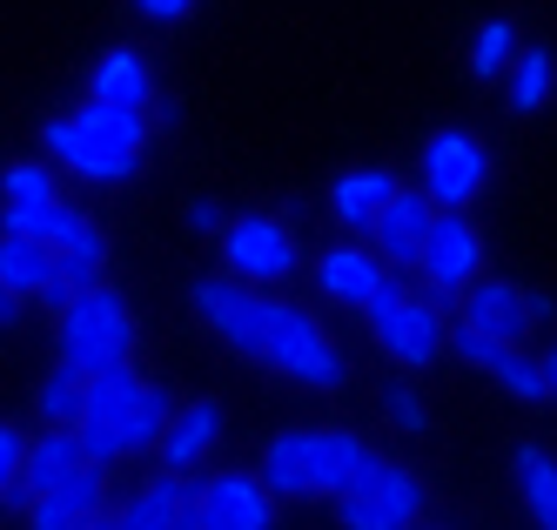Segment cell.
Returning a JSON list of instances; mask_svg holds the SVG:
<instances>
[{
    "instance_id": "cell-1",
    "label": "cell",
    "mask_w": 557,
    "mask_h": 530,
    "mask_svg": "<svg viewBox=\"0 0 557 530\" xmlns=\"http://www.w3.org/2000/svg\"><path fill=\"white\" fill-rule=\"evenodd\" d=\"M175 423V396L162 383H141L135 362L128 370H108V377H88V396H82V423H74V436H82L88 464H128V457H148L162 451V436Z\"/></svg>"
},
{
    "instance_id": "cell-2",
    "label": "cell",
    "mask_w": 557,
    "mask_h": 530,
    "mask_svg": "<svg viewBox=\"0 0 557 530\" xmlns=\"http://www.w3.org/2000/svg\"><path fill=\"white\" fill-rule=\"evenodd\" d=\"M370 443L356 430H283L269 436V451L256 464L269 497H343L349 477L363 470Z\"/></svg>"
},
{
    "instance_id": "cell-3",
    "label": "cell",
    "mask_w": 557,
    "mask_h": 530,
    "mask_svg": "<svg viewBox=\"0 0 557 530\" xmlns=\"http://www.w3.org/2000/svg\"><path fill=\"white\" fill-rule=\"evenodd\" d=\"M135 309L122 303L101 282V289H88V296H74L67 309H61V322H54V349H61V370H74V377H108V370H128L135 362Z\"/></svg>"
},
{
    "instance_id": "cell-4",
    "label": "cell",
    "mask_w": 557,
    "mask_h": 530,
    "mask_svg": "<svg viewBox=\"0 0 557 530\" xmlns=\"http://www.w3.org/2000/svg\"><path fill=\"white\" fill-rule=\"evenodd\" d=\"M363 322H370V336H376V349L396 362V370H430L436 356L450 349V322H444V303L436 296H423V289H410L404 275L389 282V289L363 309Z\"/></svg>"
},
{
    "instance_id": "cell-5",
    "label": "cell",
    "mask_w": 557,
    "mask_h": 530,
    "mask_svg": "<svg viewBox=\"0 0 557 530\" xmlns=\"http://www.w3.org/2000/svg\"><path fill=\"white\" fill-rule=\"evenodd\" d=\"M256 362H262V370H275V377H289V383H302V390H343L349 383L343 349L330 343V330L302 303H275L269 309V336H262V356Z\"/></svg>"
},
{
    "instance_id": "cell-6",
    "label": "cell",
    "mask_w": 557,
    "mask_h": 530,
    "mask_svg": "<svg viewBox=\"0 0 557 530\" xmlns=\"http://www.w3.org/2000/svg\"><path fill=\"white\" fill-rule=\"evenodd\" d=\"M343 530H417L423 523V477L396 457H363V470L349 477V491L336 497Z\"/></svg>"
},
{
    "instance_id": "cell-7",
    "label": "cell",
    "mask_w": 557,
    "mask_h": 530,
    "mask_svg": "<svg viewBox=\"0 0 557 530\" xmlns=\"http://www.w3.org/2000/svg\"><path fill=\"white\" fill-rule=\"evenodd\" d=\"M188 309H195V322H202V330H215L228 349L262 356L275 296H269V289H249V282H235V275H195V282H188Z\"/></svg>"
},
{
    "instance_id": "cell-8",
    "label": "cell",
    "mask_w": 557,
    "mask_h": 530,
    "mask_svg": "<svg viewBox=\"0 0 557 530\" xmlns=\"http://www.w3.org/2000/svg\"><path fill=\"white\" fill-rule=\"evenodd\" d=\"M302 269V256H296V229L283 222V215H235L228 229H222V275H235V282H249V289H269V282H289Z\"/></svg>"
},
{
    "instance_id": "cell-9",
    "label": "cell",
    "mask_w": 557,
    "mask_h": 530,
    "mask_svg": "<svg viewBox=\"0 0 557 530\" xmlns=\"http://www.w3.org/2000/svg\"><path fill=\"white\" fill-rule=\"evenodd\" d=\"M484 182H491V155L470 128H444V135L423 141V182L417 188L436 201V215H463Z\"/></svg>"
},
{
    "instance_id": "cell-10",
    "label": "cell",
    "mask_w": 557,
    "mask_h": 530,
    "mask_svg": "<svg viewBox=\"0 0 557 530\" xmlns=\"http://www.w3.org/2000/svg\"><path fill=\"white\" fill-rule=\"evenodd\" d=\"M417 275H423V296H436L444 309H457V296L484 275V235L470 229V215H436Z\"/></svg>"
},
{
    "instance_id": "cell-11",
    "label": "cell",
    "mask_w": 557,
    "mask_h": 530,
    "mask_svg": "<svg viewBox=\"0 0 557 530\" xmlns=\"http://www.w3.org/2000/svg\"><path fill=\"white\" fill-rule=\"evenodd\" d=\"M430 229H436V201L423 188H396L383 209H376V222H370V249H376V262L389 275H417Z\"/></svg>"
},
{
    "instance_id": "cell-12",
    "label": "cell",
    "mask_w": 557,
    "mask_h": 530,
    "mask_svg": "<svg viewBox=\"0 0 557 530\" xmlns=\"http://www.w3.org/2000/svg\"><path fill=\"white\" fill-rule=\"evenodd\" d=\"M457 330L524 349V336H531V296L517 289V282H504V275H476L470 289L457 296Z\"/></svg>"
},
{
    "instance_id": "cell-13",
    "label": "cell",
    "mask_w": 557,
    "mask_h": 530,
    "mask_svg": "<svg viewBox=\"0 0 557 530\" xmlns=\"http://www.w3.org/2000/svg\"><path fill=\"white\" fill-rule=\"evenodd\" d=\"M195 517H202V530H275V497L262 491L256 470H215L202 477Z\"/></svg>"
},
{
    "instance_id": "cell-14",
    "label": "cell",
    "mask_w": 557,
    "mask_h": 530,
    "mask_svg": "<svg viewBox=\"0 0 557 530\" xmlns=\"http://www.w3.org/2000/svg\"><path fill=\"white\" fill-rule=\"evenodd\" d=\"M389 282L396 275L376 262L370 242H330V249L315 256V289H323L330 303H343V309H370Z\"/></svg>"
},
{
    "instance_id": "cell-15",
    "label": "cell",
    "mask_w": 557,
    "mask_h": 530,
    "mask_svg": "<svg viewBox=\"0 0 557 530\" xmlns=\"http://www.w3.org/2000/svg\"><path fill=\"white\" fill-rule=\"evenodd\" d=\"M41 148L61 161L67 175H82V182H135V175H141V161H128V155L101 148L95 135H82V128H74V114H54V121H48V128H41Z\"/></svg>"
},
{
    "instance_id": "cell-16",
    "label": "cell",
    "mask_w": 557,
    "mask_h": 530,
    "mask_svg": "<svg viewBox=\"0 0 557 530\" xmlns=\"http://www.w3.org/2000/svg\"><path fill=\"white\" fill-rule=\"evenodd\" d=\"M95 517H108V470L88 464L82 477H67L61 491L27 504V530H88Z\"/></svg>"
},
{
    "instance_id": "cell-17",
    "label": "cell",
    "mask_w": 557,
    "mask_h": 530,
    "mask_svg": "<svg viewBox=\"0 0 557 530\" xmlns=\"http://www.w3.org/2000/svg\"><path fill=\"white\" fill-rule=\"evenodd\" d=\"M195 497H202V477H148L108 517H114V530H175Z\"/></svg>"
},
{
    "instance_id": "cell-18",
    "label": "cell",
    "mask_w": 557,
    "mask_h": 530,
    "mask_svg": "<svg viewBox=\"0 0 557 530\" xmlns=\"http://www.w3.org/2000/svg\"><path fill=\"white\" fill-rule=\"evenodd\" d=\"M88 470V451H82V436L74 430H41V436H27V457H21V483H14V497L34 504V497H48L61 491L67 477H82Z\"/></svg>"
},
{
    "instance_id": "cell-19",
    "label": "cell",
    "mask_w": 557,
    "mask_h": 530,
    "mask_svg": "<svg viewBox=\"0 0 557 530\" xmlns=\"http://www.w3.org/2000/svg\"><path fill=\"white\" fill-rule=\"evenodd\" d=\"M88 101L122 108V114H154V74H148V61H141L135 48L101 54L95 74H88Z\"/></svg>"
},
{
    "instance_id": "cell-20",
    "label": "cell",
    "mask_w": 557,
    "mask_h": 530,
    "mask_svg": "<svg viewBox=\"0 0 557 530\" xmlns=\"http://www.w3.org/2000/svg\"><path fill=\"white\" fill-rule=\"evenodd\" d=\"M215 436H222V410H215V403H182L169 436H162V451H154V457H162V477H195L209 464Z\"/></svg>"
},
{
    "instance_id": "cell-21",
    "label": "cell",
    "mask_w": 557,
    "mask_h": 530,
    "mask_svg": "<svg viewBox=\"0 0 557 530\" xmlns=\"http://www.w3.org/2000/svg\"><path fill=\"white\" fill-rule=\"evenodd\" d=\"M404 188L389 169H349V175H336V188H330V209H336V222L349 229V235H370V222H376V209Z\"/></svg>"
},
{
    "instance_id": "cell-22",
    "label": "cell",
    "mask_w": 557,
    "mask_h": 530,
    "mask_svg": "<svg viewBox=\"0 0 557 530\" xmlns=\"http://www.w3.org/2000/svg\"><path fill=\"white\" fill-rule=\"evenodd\" d=\"M0 289H8L14 303L27 296H54V249H41V242H21V235H0Z\"/></svg>"
},
{
    "instance_id": "cell-23",
    "label": "cell",
    "mask_w": 557,
    "mask_h": 530,
    "mask_svg": "<svg viewBox=\"0 0 557 530\" xmlns=\"http://www.w3.org/2000/svg\"><path fill=\"white\" fill-rule=\"evenodd\" d=\"M88 229V215L74 201H41V209H0V235H21V242H41V249H67L74 235Z\"/></svg>"
},
{
    "instance_id": "cell-24",
    "label": "cell",
    "mask_w": 557,
    "mask_h": 530,
    "mask_svg": "<svg viewBox=\"0 0 557 530\" xmlns=\"http://www.w3.org/2000/svg\"><path fill=\"white\" fill-rule=\"evenodd\" d=\"M74 128L95 135V141H101V148H114V155L141 161V155H148V128H154V121H148V114H122V108H101V101H82V108H74Z\"/></svg>"
},
{
    "instance_id": "cell-25",
    "label": "cell",
    "mask_w": 557,
    "mask_h": 530,
    "mask_svg": "<svg viewBox=\"0 0 557 530\" xmlns=\"http://www.w3.org/2000/svg\"><path fill=\"white\" fill-rule=\"evenodd\" d=\"M510 470H517V491H524V510L537 517V530H557V457H544L537 443H517Z\"/></svg>"
},
{
    "instance_id": "cell-26",
    "label": "cell",
    "mask_w": 557,
    "mask_h": 530,
    "mask_svg": "<svg viewBox=\"0 0 557 530\" xmlns=\"http://www.w3.org/2000/svg\"><path fill=\"white\" fill-rule=\"evenodd\" d=\"M0 201L8 209H41V201H67V188L48 161H8L0 169Z\"/></svg>"
},
{
    "instance_id": "cell-27",
    "label": "cell",
    "mask_w": 557,
    "mask_h": 530,
    "mask_svg": "<svg viewBox=\"0 0 557 530\" xmlns=\"http://www.w3.org/2000/svg\"><path fill=\"white\" fill-rule=\"evenodd\" d=\"M550 81H557L550 54L544 48H524V54H517V67H510V108L517 114H537L550 101Z\"/></svg>"
},
{
    "instance_id": "cell-28",
    "label": "cell",
    "mask_w": 557,
    "mask_h": 530,
    "mask_svg": "<svg viewBox=\"0 0 557 530\" xmlns=\"http://www.w3.org/2000/svg\"><path fill=\"white\" fill-rule=\"evenodd\" d=\"M82 396H88V377H74V370H54L48 383H41V417H48V430H74L82 423Z\"/></svg>"
},
{
    "instance_id": "cell-29",
    "label": "cell",
    "mask_w": 557,
    "mask_h": 530,
    "mask_svg": "<svg viewBox=\"0 0 557 530\" xmlns=\"http://www.w3.org/2000/svg\"><path fill=\"white\" fill-rule=\"evenodd\" d=\"M510 40H517L510 21H484V27H476V40H470V74H476V81H491V74L510 61Z\"/></svg>"
},
{
    "instance_id": "cell-30",
    "label": "cell",
    "mask_w": 557,
    "mask_h": 530,
    "mask_svg": "<svg viewBox=\"0 0 557 530\" xmlns=\"http://www.w3.org/2000/svg\"><path fill=\"white\" fill-rule=\"evenodd\" d=\"M383 410H389V423L404 430V436H423V430H430V410H423V396H417L410 383H389V390H383Z\"/></svg>"
},
{
    "instance_id": "cell-31",
    "label": "cell",
    "mask_w": 557,
    "mask_h": 530,
    "mask_svg": "<svg viewBox=\"0 0 557 530\" xmlns=\"http://www.w3.org/2000/svg\"><path fill=\"white\" fill-rule=\"evenodd\" d=\"M21 457H27V436L14 423H0V504H8L14 483H21Z\"/></svg>"
},
{
    "instance_id": "cell-32",
    "label": "cell",
    "mask_w": 557,
    "mask_h": 530,
    "mask_svg": "<svg viewBox=\"0 0 557 530\" xmlns=\"http://www.w3.org/2000/svg\"><path fill=\"white\" fill-rule=\"evenodd\" d=\"M182 215H188V229H195V235H215V229H228V215H222V201H209V195H195V201H188Z\"/></svg>"
},
{
    "instance_id": "cell-33",
    "label": "cell",
    "mask_w": 557,
    "mask_h": 530,
    "mask_svg": "<svg viewBox=\"0 0 557 530\" xmlns=\"http://www.w3.org/2000/svg\"><path fill=\"white\" fill-rule=\"evenodd\" d=\"M195 8V0H135V14H148V21H182Z\"/></svg>"
},
{
    "instance_id": "cell-34",
    "label": "cell",
    "mask_w": 557,
    "mask_h": 530,
    "mask_svg": "<svg viewBox=\"0 0 557 530\" xmlns=\"http://www.w3.org/2000/svg\"><path fill=\"white\" fill-rule=\"evenodd\" d=\"M14 322H21V303H14L8 289H0V330H14Z\"/></svg>"
},
{
    "instance_id": "cell-35",
    "label": "cell",
    "mask_w": 557,
    "mask_h": 530,
    "mask_svg": "<svg viewBox=\"0 0 557 530\" xmlns=\"http://www.w3.org/2000/svg\"><path fill=\"white\" fill-rule=\"evenodd\" d=\"M537 362H544V390H550V396H557V343H550V349H544V356H537Z\"/></svg>"
},
{
    "instance_id": "cell-36",
    "label": "cell",
    "mask_w": 557,
    "mask_h": 530,
    "mask_svg": "<svg viewBox=\"0 0 557 530\" xmlns=\"http://www.w3.org/2000/svg\"><path fill=\"white\" fill-rule=\"evenodd\" d=\"M550 316H557V303H550V296L537 289V296H531V322H550Z\"/></svg>"
},
{
    "instance_id": "cell-37",
    "label": "cell",
    "mask_w": 557,
    "mask_h": 530,
    "mask_svg": "<svg viewBox=\"0 0 557 530\" xmlns=\"http://www.w3.org/2000/svg\"><path fill=\"white\" fill-rule=\"evenodd\" d=\"M175 530H202V517H195V504L182 510V523H175Z\"/></svg>"
},
{
    "instance_id": "cell-38",
    "label": "cell",
    "mask_w": 557,
    "mask_h": 530,
    "mask_svg": "<svg viewBox=\"0 0 557 530\" xmlns=\"http://www.w3.org/2000/svg\"><path fill=\"white\" fill-rule=\"evenodd\" d=\"M417 530H444V523H417Z\"/></svg>"
}]
</instances>
